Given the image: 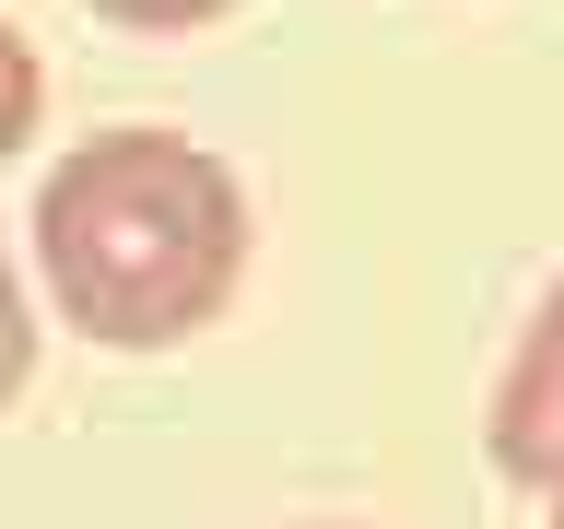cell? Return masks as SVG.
Instances as JSON below:
<instances>
[{
  "label": "cell",
  "instance_id": "cell-7",
  "mask_svg": "<svg viewBox=\"0 0 564 529\" xmlns=\"http://www.w3.org/2000/svg\"><path fill=\"white\" fill-rule=\"evenodd\" d=\"M541 529H564V483H553V518H541Z\"/></svg>",
  "mask_w": 564,
  "mask_h": 529
},
{
  "label": "cell",
  "instance_id": "cell-3",
  "mask_svg": "<svg viewBox=\"0 0 564 529\" xmlns=\"http://www.w3.org/2000/svg\"><path fill=\"white\" fill-rule=\"evenodd\" d=\"M35 106H47V71H35V47H24V24H0V165L35 141Z\"/></svg>",
  "mask_w": 564,
  "mask_h": 529
},
{
  "label": "cell",
  "instance_id": "cell-2",
  "mask_svg": "<svg viewBox=\"0 0 564 529\" xmlns=\"http://www.w3.org/2000/svg\"><path fill=\"white\" fill-rule=\"evenodd\" d=\"M494 471L506 483H564V282L529 306L506 377H494Z\"/></svg>",
  "mask_w": 564,
  "mask_h": 529
},
{
  "label": "cell",
  "instance_id": "cell-4",
  "mask_svg": "<svg viewBox=\"0 0 564 529\" xmlns=\"http://www.w3.org/2000/svg\"><path fill=\"white\" fill-rule=\"evenodd\" d=\"M24 377H35V306H24L12 247H0V400H24Z\"/></svg>",
  "mask_w": 564,
  "mask_h": 529
},
{
  "label": "cell",
  "instance_id": "cell-6",
  "mask_svg": "<svg viewBox=\"0 0 564 529\" xmlns=\"http://www.w3.org/2000/svg\"><path fill=\"white\" fill-rule=\"evenodd\" d=\"M306 529H365V518H306Z\"/></svg>",
  "mask_w": 564,
  "mask_h": 529
},
{
  "label": "cell",
  "instance_id": "cell-5",
  "mask_svg": "<svg viewBox=\"0 0 564 529\" xmlns=\"http://www.w3.org/2000/svg\"><path fill=\"white\" fill-rule=\"evenodd\" d=\"M83 12H106V24H130V35H188V24H224L236 0H83Z\"/></svg>",
  "mask_w": 564,
  "mask_h": 529
},
{
  "label": "cell",
  "instance_id": "cell-1",
  "mask_svg": "<svg viewBox=\"0 0 564 529\" xmlns=\"http://www.w3.org/2000/svg\"><path fill=\"white\" fill-rule=\"evenodd\" d=\"M35 271L47 306L106 353H176L236 306L247 188L188 130H95L35 188Z\"/></svg>",
  "mask_w": 564,
  "mask_h": 529
}]
</instances>
